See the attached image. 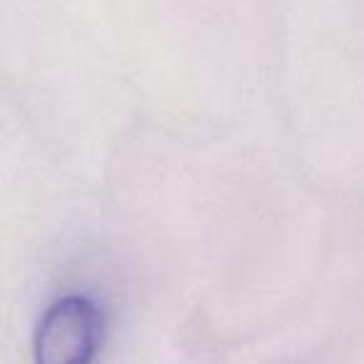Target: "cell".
I'll list each match as a JSON object with an SVG mask.
<instances>
[{
	"instance_id": "1",
	"label": "cell",
	"mask_w": 364,
	"mask_h": 364,
	"mask_svg": "<svg viewBox=\"0 0 364 364\" xmlns=\"http://www.w3.org/2000/svg\"><path fill=\"white\" fill-rule=\"evenodd\" d=\"M102 344V312L85 294L48 304L33 334L36 364H95Z\"/></svg>"
}]
</instances>
